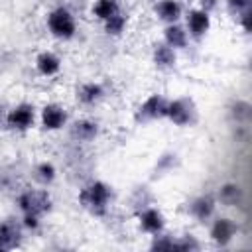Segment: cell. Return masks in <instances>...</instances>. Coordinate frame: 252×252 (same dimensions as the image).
Wrapping results in <instances>:
<instances>
[{
    "label": "cell",
    "instance_id": "obj_1",
    "mask_svg": "<svg viewBox=\"0 0 252 252\" xmlns=\"http://www.w3.org/2000/svg\"><path fill=\"white\" fill-rule=\"evenodd\" d=\"M110 199H112V189L104 181H93L79 191V203L94 217L106 215Z\"/></svg>",
    "mask_w": 252,
    "mask_h": 252
},
{
    "label": "cell",
    "instance_id": "obj_2",
    "mask_svg": "<svg viewBox=\"0 0 252 252\" xmlns=\"http://www.w3.org/2000/svg\"><path fill=\"white\" fill-rule=\"evenodd\" d=\"M47 28L57 39H71L75 37L77 22L71 10H67L65 6H57L47 14Z\"/></svg>",
    "mask_w": 252,
    "mask_h": 252
},
{
    "label": "cell",
    "instance_id": "obj_3",
    "mask_svg": "<svg viewBox=\"0 0 252 252\" xmlns=\"http://www.w3.org/2000/svg\"><path fill=\"white\" fill-rule=\"evenodd\" d=\"M18 207L24 215H35L41 219L51 209V197L45 189H28L18 195Z\"/></svg>",
    "mask_w": 252,
    "mask_h": 252
},
{
    "label": "cell",
    "instance_id": "obj_4",
    "mask_svg": "<svg viewBox=\"0 0 252 252\" xmlns=\"http://www.w3.org/2000/svg\"><path fill=\"white\" fill-rule=\"evenodd\" d=\"M165 118H169L175 126H191L197 120V108L195 102L187 96L183 98H175L167 102V112Z\"/></svg>",
    "mask_w": 252,
    "mask_h": 252
},
{
    "label": "cell",
    "instance_id": "obj_5",
    "mask_svg": "<svg viewBox=\"0 0 252 252\" xmlns=\"http://www.w3.org/2000/svg\"><path fill=\"white\" fill-rule=\"evenodd\" d=\"M167 98H163L161 94L154 93L150 94L136 110V122H152V120H159V118H165V112H167Z\"/></svg>",
    "mask_w": 252,
    "mask_h": 252
},
{
    "label": "cell",
    "instance_id": "obj_6",
    "mask_svg": "<svg viewBox=\"0 0 252 252\" xmlns=\"http://www.w3.org/2000/svg\"><path fill=\"white\" fill-rule=\"evenodd\" d=\"M33 120H35V108H33V104H28V102H20L6 116L8 128L18 130V132L30 130L33 126Z\"/></svg>",
    "mask_w": 252,
    "mask_h": 252
},
{
    "label": "cell",
    "instance_id": "obj_7",
    "mask_svg": "<svg viewBox=\"0 0 252 252\" xmlns=\"http://www.w3.org/2000/svg\"><path fill=\"white\" fill-rule=\"evenodd\" d=\"M211 28V14L195 8V10H189L187 14V35L193 37V39H203L207 35Z\"/></svg>",
    "mask_w": 252,
    "mask_h": 252
},
{
    "label": "cell",
    "instance_id": "obj_8",
    "mask_svg": "<svg viewBox=\"0 0 252 252\" xmlns=\"http://www.w3.org/2000/svg\"><path fill=\"white\" fill-rule=\"evenodd\" d=\"M67 124V112L61 104H55V102H49L41 108V126L49 132L53 130H61L63 126Z\"/></svg>",
    "mask_w": 252,
    "mask_h": 252
},
{
    "label": "cell",
    "instance_id": "obj_9",
    "mask_svg": "<svg viewBox=\"0 0 252 252\" xmlns=\"http://www.w3.org/2000/svg\"><path fill=\"white\" fill-rule=\"evenodd\" d=\"M138 222H140V228L148 234H161L163 226H165V220H163V215L156 209V207H146L138 213Z\"/></svg>",
    "mask_w": 252,
    "mask_h": 252
},
{
    "label": "cell",
    "instance_id": "obj_10",
    "mask_svg": "<svg viewBox=\"0 0 252 252\" xmlns=\"http://www.w3.org/2000/svg\"><path fill=\"white\" fill-rule=\"evenodd\" d=\"M22 240V228L16 220L8 219L0 222V250H12Z\"/></svg>",
    "mask_w": 252,
    "mask_h": 252
},
{
    "label": "cell",
    "instance_id": "obj_11",
    "mask_svg": "<svg viewBox=\"0 0 252 252\" xmlns=\"http://www.w3.org/2000/svg\"><path fill=\"white\" fill-rule=\"evenodd\" d=\"M234 234H236V224L230 219H224V217L217 219L211 226V238L220 246H226L234 238Z\"/></svg>",
    "mask_w": 252,
    "mask_h": 252
},
{
    "label": "cell",
    "instance_id": "obj_12",
    "mask_svg": "<svg viewBox=\"0 0 252 252\" xmlns=\"http://www.w3.org/2000/svg\"><path fill=\"white\" fill-rule=\"evenodd\" d=\"M154 12L161 22L175 24L181 18V4L177 0H156Z\"/></svg>",
    "mask_w": 252,
    "mask_h": 252
},
{
    "label": "cell",
    "instance_id": "obj_13",
    "mask_svg": "<svg viewBox=\"0 0 252 252\" xmlns=\"http://www.w3.org/2000/svg\"><path fill=\"white\" fill-rule=\"evenodd\" d=\"M215 207H217V201L211 197V195H201L197 197L191 205H189V213L199 220V222H205L213 217L215 213Z\"/></svg>",
    "mask_w": 252,
    "mask_h": 252
},
{
    "label": "cell",
    "instance_id": "obj_14",
    "mask_svg": "<svg viewBox=\"0 0 252 252\" xmlns=\"http://www.w3.org/2000/svg\"><path fill=\"white\" fill-rule=\"evenodd\" d=\"M154 65L161 71H167V69H173L175 67V61H177V55H175V49L169 47L167 43H158L154 47Z\"/></svg>",
    "mask_w": 252,
    "mask_h": 252
},
{
    "label": "cell",
    "instance_id": "obj_15",
    "mask_svg": "<svg viewBox=\"0 0 252 252\" xmlns=\"http://www.w3.org/2000/svg\"><path fill=\"white\" fill-rule=\"evenodd\" d=\"M35 69L39 75L43 77H51V75H57L59 69H61V59L51 53V51H41L37 57H35Z\"/></svg>",
    "mask_w": 252,
    "mask_h": 252
},
{
    "label": "cell",
    "instance_id": "obj_16",
    "mask_svg": "<svg viewBox=\"0 0 252 252\" xmlns=\"http://www.w3.org/2000/svg\"><path fill=\"white\" fill-rule=\"evenodd\" d=\"M187 39H189V35H187V32H185V28L179 26L177 22L165 26V30H163V43H167L169 47H173V49H183V47L187 45Z\"/></svg>",
    "mask_w": 252,
    "mask_h": 252
},
{
    "label": "cell",
    "instance_id": "obj_17",
    "mask_svg": "<svg viewBox=\"0 0 252 252\" xmlns=\"http://www.w3.org/2000/svg\"><path fill=\"white\" fill-rule=\"evenodd\" d=\"M102 96H104V89H102L100 83H83L77 89V100L81 104H85V106L96 104Z\"/></svg>",
    "mask_w": 252,
    "mask_h": 252
},
{
    "label": "cell",
    "instance_id": "obj_18",
    "mask_svg": "<svg viewBox=\"0 0 252 252\" xmlns=\"http://www.w3.org/2000/svg\"><path fill=\"white\" fill-rule=\"evenodd\" d=\"M98 134V124L93 120H77L71 126V138L77 142H91Z\"/></svg>",
    "mask_w": 252,
    "mask_h": 252
},
{
    "label": "cell",
    "instance_id": "obj_19",
    "mask_svg": "<svg viewBox=\"0 0 252 252\" xmlns=\"http://www.w3.org/2000/svg\"><path fill=\"white\" fill-rule=\"evenodd\" d=\"M219 201L226 207H234L242 201V187L238 183H224L219 189Z\"/></svg>",
    "mask_w": 252,
    "mask_h": 252
},
{
    "label": "cell",
    "instance_id": "obj_20",
    "mask_svg": "<svg viewBox=\"0 0 252 252\" xmlns=\"http://www.w3.org/2000/svg\"><path fill=\"white\" fill-rule=\"evenodd\" d=\"M116 12H120V4H118L116 0H96V2L93 4V14H94L100 22L108 20V18L114 16Z\"/></svg>",
    "mask_w": 252,
    "mask_h": 252
},
{
    "label": "cell",
    "instance_id": "obj_21",
    "mask_svg": "<svg viewBox=\"0 0 252 252\" xmlns=\"http://www.w3.org/2000/svg\"><path fill=\"white\" fill-rule=\"evenodd\" d=\"M102 24H104V32H106L108 35L118 37V35H122L124 28H126V24H128V16L122 14V12H116L114 16H110L108 20H104Z\"/></svg>",
    "mask_w": 252,
    "mask_h": 252
},
{
    "label": "cell",
    "instance_id": "obj_22",
    "mask_svg": "<svg viewBox=\"0 0 252 252\" xmlns=\"http://www.w3.org/2000/svg\"><path fill=\"white\" fill-rule=\"evenodd\" d=\"M55 167H53V163H49V161H41V163H37L35 167H33V179L39 183V185H49L53 179H55Z\"/></svg>",
    "mask_w": 252,
    "mask_h": 252
},
{
    "label": "cell",
    "instance_id": "obj_23",
    "mask_svg": "<svg viewBox=\"0 0 252 252\" xmlns=\"http://www.w3.org/2000/svg\"><path fill=\"white\" fill-rule=\"evenodd\" d=\"M250 2H252V0H226L228 10L234 12V14H240V12L248 10V8H250Z\"/></svg>",
    "mask_w": 252,
    "mask_h": 252
},
{
    "label": "cell",
    "instance_id": "obj_24",
    "mask_svg": "<svg viewBox=\"0 0 252 252\" xmlns=\"http://www.w3.org/2000/svg\"><path fill=\"white\" fill-rule=\"evenodd\" d=\"M238 22H240V26H242V30H244L246 33L252 32V12H250V8L238 14Z\"/></svg>",
    "mask_w": 252,
    "mask_h": 252
},
{
    "label": "cell",
    "instance_id": "obj_25",
    "mask_svg": "<svg viewBox=\"0 0 252 252\" xmlns=\"http://www.w3.org/2000/svg\"><path fill=\"white\" fill-rule=\"evenodd\" d=\"M22 224H24L26 228H32V230H35V228L39 226V217H35V215H24V220H22Z\"/></svg>",
    "mask_w": 252,
    "mask_h": 252
},
{
    "label": "cell",
    "instance_id": "obj_26",
    "mask_svg": "<svg viewBox=\"0 0 252 252\" xmlns=\"http://www.w3.org/2000/svg\"><path fill=\"white\" fill-rule=\"evenodd\" d=\"M199 4H201V8H199V10H203V12L211 14V12H213V10L217 8L219 0H199Z\"/></svg>",
    "mask_w": 252,
    "mask_h": 252
},
{
    "label": "cell",
    "instance_id": "obj_27",
    "mask_svg": "<svg viewBox=\"0 0 252 252\" xmlns=\"http://www.w3.org/2000/svg\"><path fill=\"white\" fill-rule=\"evenodd\" d=\"M0 116H2V108H0Z\"/></svg>",
    "mask_w": 252,
    "mask_h": 252
}]
</instances>
